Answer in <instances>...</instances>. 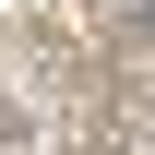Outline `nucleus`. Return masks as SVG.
I'll return each instance as SVG.
<instances>
[]
</instances>
